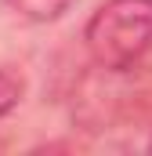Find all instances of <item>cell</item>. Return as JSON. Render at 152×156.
I'll return each instance as SVG.
<instances>
[{"label": "cell", "mask_w": 152, "mask_h": 156, "mask_svg": "<svg viewBox=\"0 0 152 156\" xmlns=\"http://www.w3.org/2000/svg\"><path fill=\"white\" fill-rule=\"evenodd\" d=\"M83 47L109 73L141 66L152 55V0H105L83 26Z\"/></svg>", "instance_id": "6da1fadb"}, {"label": "cell", "mask_w": 152, "mask_h": 156, "mask_svg": "<svg viewBox=\"0 0 152 156\" xmlns=\"http://www.w3.org/2000/svg\"><path fill=\"white\" fill-rule=\"evenodd\" d=\"M11 15H18L22 22H33V26H47V22H58L76 0H0Z\"/></svg>", "instance_id": "7a4b0ae2"}, {"label": "cell", "mask_w": 152, "mask_h": 156, "mask_svg": "<svg viewBox=\"0 0 152 156\" xmlns=\"http://www.w3.org/2000/svg\"><path fill=\"white\" fill-rule=\"evenodd\" d=\"M26 98V76L15 66H0V120L11 116Z\"/></svg>", "instance_id": "3957f363"}, {"label": "cell", "mask_w": 152, "mask_h": 156, "mask_svg": "<svg viewBox=\"0 0 152 156\" xmlns=\"http://www.w3.org/2000/svg\"><path fill=\"white\" fill-rule=\"evenodd\" d=\"M149 149H152V142H149Z\"/></svg>", "instance_id": "277c9868"}]
</instances>
